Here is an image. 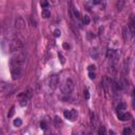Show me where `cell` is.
<instances>
[{"instance_id":"obj_2","label":"cell","mask_w":135,"mask_h":135,"mask_svg":"<svg viewBox=\"0 0 135 135\" xmlns=\"http://www.w3.org/2000/svg\"><path fill=\"white\" fill-rule=\"evenodd\" d=\"M74 87H75L74 81L72 80L71 78H68V79H66V80H64V82L62 83L60 90H61V92H62L63 94L68 95V94H70V93H72V91L74 90Z\"/></svg>"},{"instance_id":"obj_4","label":"cell","mask_w":135,"mask_h":135,"mask_svg":"<svg viewBox=\"0 0 135 135\" xmlns=\"http://www.w3.org/2000/svg\"><path fill=\"white\" fill-rule=\"evenodd\" d=\"M23 68L20 67H12L11 68V75L12 78L14 80H17V79H20L23 75Z\"/></svg>"},{"instance_id":"obj_23","label":"cell","mask_w":135,"mask_h":135,"mask_svg":"<svg viewBox=\"0 0 135 135\" xmlns=\"http://www.w3.org/2000/svg\"><path fill=\"white\" fill-rule=\"evenodd\" d=\"M60 35H61V32L59 31L58 29H57V30H55V31H54V36H55V37H60Z\"/></svg>"},{"instance_id":"obj_22","label":"cell","mask_w":135,"mask_h":135,"mask_svg":"<svg viewBox=\"0 0 135 135\" xmlns=\"http://www.w3.org/2000/svg\"><path fill=\"white\" fill-rule=\"evenodd\" d=\"M122 134H123V135H129V134H131V130H130L129 128H126V129H123V131H122Z\"/></svg>"},{"instance_id":"obj_10","label":"cell","mask_w":135,"mask_h":135,"mask_svg":"<svg viewBox=\"0 0 135 135\" xmlns=\"http://www.w3.org/2000/svg\"><path fill=\"white\" fill-rule=\"evenodd\" d=\"M111 79H109L108 77H103V79H102V88H103V90H104V92H108L109 91V88H110V86H111Z\"/></svg>"},{"instance_id":"obj_30","label":"cell","mask_w":135,"mask_h":135,"mask_svg":"<svg viewBox=\"0 0 135 135\" xmlns=\"http://www.w3.org/2000/svg\"><path fill=\"white\" fill-rule=\"evenodd\" d=\"M69 48H70V46H69V44L64 42V43H63V49H69Z\"/></svg>"},{"instance_id":"obj_26","label":"cell","mask_w":135,"mask_h":135,"mask_svg":"<svg viewBox=\"0 0 135 135\" xmlns=\"http://www.w3.org/2000/svg\"><path fill=\"white\" fill-rule=\"evenodd\" d=\"M83 95H84V97H86V99H89L90 95H89V91H88V90H84V92H83Z\"/></svg>"},{"instance_id":"obj_25","label":"cell","mask_w":135,"mask_h":135,"mask_svg":"<svg viewBox=\"0 0 135 135\" xmlns=\"http://www.w3.org/2000/svg\"><path fill=\"white\" fill-rule=\"evenodd\" d=\"M40 128H41L42 130H47V129H48V124L44 122V121H42V122L40 123Z\"/></svg>"},{"instance_id":"obj_15","label":"cell","mask_w":135,"mask_h":135,"mask_svg":"<svg viewBox=\"0 0 135 135\" xmlns=\"http://www.w3.org/2000/svg\"><path fill=\"white\" fill-rule=\"evenodd\" d=\"M126 109H127V104L124 103V102L118 103V106L116 107V110H117V111H124Z\"/></svg>"},{"instance_id":"obj_21","label":"cell","mask_w":135,"mask_h":135,"mask_svg":"<svg viewBox=\"0 0 135 135\" xmlns=\"http://www.w3.org/2000/svg\"><path fill=\"white\" fill-rule=\"evenodd\" d=\"M82 22H83L84 24H89V23H90V18H89L88 16H84V17L82 18Z\"/></svg>"},{"instance_id":"obj_20","label":"cell","mask_w":135,"mask_h":135,"mask_svg":"<svg viewBox=\"0 0 135 135\" xmlns=\"http://www.w3.org/2000/svg\"><path fill=\"white\" fill-rule=\"evenodd\" d=\"M98 133L100 134V135H104V134H106V129H104V127H100V128H99Z\"/></svg>"},{"instance_id":"obj_12","label":"cell","mask_w":135,"mask_h":135,"mask_svg":"<svg viewBox=\"0 0 135 135\" xmlns=\"http://www.w3.org/2000/svg\"><path fill=\"white\" fill-rule=\"evenodd\" d=\"M8 88H9V83L8 82L3 81V80H0V93L4 92Z\"/></svg>"},{"instance_id":"obj_8","label":"cell","mask_w":135,"mask_h":135,"mask_svg":"<svg viewBox=\"0 0 135 135\" xmlns=\"http://www.w3.org/2000/svg\"><path fill=\"white\" fill-rule=\"evenodd\" d=\"M63 115H64V117H66L67 119L74 120V119H76L78 113H77L76 110H71V111H64L63 112Z\"/></svg>"},{"instance_id":"obj_5","label":"cell","mask_w":135,"mask_h":135,"mask_svg":"<svg viewBox=\"0 0 135 135\" xmlns=\"http://www.w3.org/2000/svg\"><path fill=\"white\" fill-rule=\"evenodd\" d=\"M59 84V76L58 75H52L51 77L49 78V87L52 90H55Z\"/></svg>"},{"instance_id":"obj_1","label":"cell","mask_w":135,"mask_h":135,"mask_svg":"<svg viewBox=\"0 0 135 135\" xmlns=\"http://www.w3.org/2000/svg\"><path fill=\"white\" fill-rule=\"evenodd\" d=\"M27 62V58L23 54H17L15 56L12 57L11 59V67H20L23 68L26 66Z\"/></svg>"},{"instance_id":"obj_6","label":"cell","mask_w":135,"mask_h":135,"mask_svg":"<svg viewBox=\"0 0 135 135\" xmlns=\"http://www.w3.org/2000/svg\"><path fill=\"white\" fill-rule=\"evenodd\" d=\"M122 37H123V40L126 41V42L132 41V39H133V34L130 32L129 27H124V28L122 29Z\"/></svg>"},{"instance_id":"obj_14","label":"cell","mask_w":135,"mask_h":135,"mask_svg":"<svg viewBox=\"0 0 135 135\" xmlns=\"http://www.w3.org/2000/svg\"><path fill=\"white\" fill-rule=\"evenodd\" d=\"M41 16H42V18H49L50 16H51V12L49 11L48 9H44V10H42V12H41Z\"/></svg>"},{"instance_id":"obj_13","label":"cell","mask_w":135,"mask_h":135,"mask_svg":"<svg viewBox=\"0 0 135 135\" xmlns=\"http://www.w3.org/2000/svg\"><path fill=\"white\" fill-rule=\"evenodd\" d=\"M70 7H71V9H70V10H71V13L73 14V16H74V17H76V18H80V17H79V12L74 8V6H73L72 3L70 4Z\"/></svg>"},{"instance_id":"obj_3","label":"cell","mask_w":135,"mask_h":135,"mask_svg":"<svg viewBox=\"0 0 135 135\" xmlns=\"http://www.w3.org/2000/svg\"><path fill=\"white\" fill-rule=\"evenodd\" d=\"M23 49V43L19 39H15V40L10 42V51L13 53H18Z\"/></svg>"},{"instance_id":"obj_11","label":"cell","mask_w":135,"mask_h":135,"mask_svg":"<svg viewBox=\"0 0 135 135\" xmlns=\"http://www.w3.org/2000/svg\"><path fill=\"white\" fill-rule=\"evenodd\" d=\"M124 3H126V0H118V1H117V3H116V9H117L118 12H120L121 10L123 9Z\"/></svg>"},{"instance_id":"obj_27","label":"cell","mask_w":135,"mask_h":135,"mask_svg":"<svg viewBox=\"0 0 135 135\" xmlns=\"http://www.w3.org/2000/svg\"><path fill=\"white\" fill-rule=\"evenodd\" d=\"M55 123H56V126H58V123H60V119H59L58 116L55 117Z\"/></svg>"},{"instance_id":"obj_28","label":"cell","mask_w":135,"mask_h":135,"mask_svg":"<svg viewBox=\"0 0 135 135\" xmlns=\"http://www.w3.org/2000/svg\"><path fill=\"white\" fill-rule=\"evenodd\" d=\"M101 1H102V0H93L92 3H93V4H97V3H100Z\"/></svg>"},{"instance_id":"obj_9","label":"cell","mask_w":135,"mask_h":135,"mask_svg":"<svg viewBox=\"0 0 135 135\" xmlns=\"http://www.w3.org/2000/svg\"><path fill=\"white\" fill-rule=\"evenodd\" d=\"M117 117H118L119 120L127 121V120H129V119L131 118V115H130L129 113H124L123 111H117Z\"/></svg>"},{"instance_id":"obj_7","label":"cell","mask_w":135,"mask_h":135,"mask_svg":"<svg viewBox=\"0 0 135 135\" xmlns=\"http://www.w3.org/2000/svg\"><path fill=\"white\" fill-rule=\"evenodd\" d=\"M15 28L17 30H24L26 29V21L22 17H17L15 19Z\"/></svg>"},{"instance_id":"obj_16","label":"cell","mask_w":135,"mask_h":135,"mask_svg":"<svg viewBox=\"0 0 135 135\" xmlns=\"http://www.w3.org/2000/svg\"><path fill=\"white\" fill-rule=\"evenodd\" d=\"M13 123H14V126L15 127H21V124H22V120L20 118H15L14 119V121H13Z\"/></svg>"},{"instance_id":"obj_17","label":"cell","mask_w":135,"mask_h":135,"mask_svg":"<svg viewBox=\"0 0 135 135\" xmlns=\"http://www.w3.org/2000/svg\"><path fill=\"white\" fill-rule=\"evenodd\" d=\"M40 6L42 7V9H48L50 4L48 2V0H41V1H40Z\"/></svg>"},{"instance_id":"obj_24","label":"cell","mask_w":135,"mask_h":135,"mask_svg":"<svg viewBox=\"0 0 135 135\" xmlns=\"http://www.w3.org/2000/svg\"><path fill=\"white\" fill-rule=\"evenodd\" d=\"M14 113H15V107H12V108H11V111H10V113H9L8 116H9V117H12L13 115H14Z\"/></svg>"},{"instance_id":"obj_19","label":"cell","mask_w":135,"mask_h":135,"mask_svg":"<svg viewBox=\"0 0 135 135\" xmlns=\"http://www.w3.org/2000/svg\"><path fill=\"white\" fill-rule=\"evenodd\" d=\"M89 77H90V79H94L95 77H96V74H95V72L93 71H89Z\"/></svg>"},{"instance_id":"obj_29","label":"cell","mask_w":135,"mask_h":135,"mask_svg":"<svg viewBox=\"0 0 135 135\" xmlns=\"http://www.w3.org/2000/svg\"><path fill=\"white\" fill-rule=\"evenodd\" d=\"M89 71H95V66H89Z\"/></svg>"},{"instance_id":"obj_18","label":"cell","mask_w":135,"mask_h":135,"mask_svg":"<svg viewBox=\"0 0 135 135\" xmlns=\"http://www.w3.org/2000/svg\"><path fill=\"white\" fill-rule=\"evenodd\" d=\"M58 57H59V59H60V62H61L62 64H64V62H66V58L62 56L61 53H58Z\"/></svg>"}]
</instances>
